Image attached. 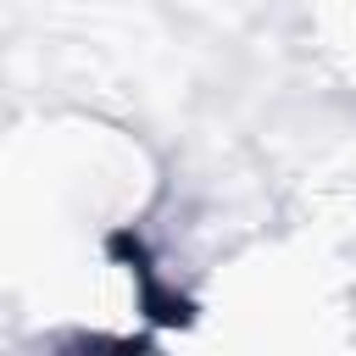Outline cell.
Listing matches in <instances>:
<instances>
[{
  "instance_id": "obj_1",
  "label": "cell",
  "mask_w": 356,
  "mask_h": 356,
  "mask_svg": "<svg viewBox=\"0 0 356 356\" xmlns=\"http://www.w3.org/2000/svg\"><path fill=\"white\" fill-rule=\"evenodd\" d=\"M339 28H345V33H339V39H345V56H350V67H356V0L339 6Z\"/></svg>"
}]
</instances>
